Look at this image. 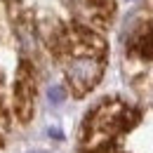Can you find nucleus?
I'll list each match as a JSON object with an SVG mask.
<instances>
[{
    "instance_id": "3",
    "label": "nucleus",
    "mask_w": 153,
    "mask_h": 153,
    "mask_svg": "<svg viewBox=\"0 0 153 153\" xmlns=\"http://www.w3.org/2000/svg\"><path fill=\"white\" fill-rule=\"evenodd\" d=\"M33 99H36V80L31 73V66L24 61L17 73V85H14V111L21 123H28L33 115Z\"/></svg>"
},
{
    "instance_id": "4",
    "label": "nucleus",
    "mask_w": 153,
    "mask_h": 153,
    "mask_svg": "<svg viewBox=\"0 0 153 153\" xmlns=\"http://www.w3.org/2000/svg\"><path fill=\"white\" fill-rule=\"evenodd\" d=\"M78 12L92 24H108L111 14H113V0H78Z\"/></svg>"
},
{
    "instance_id": "5",
    "label": "nucleus",
    "mask_w": 153,
    "mask_h": 153,
    "mask_svg": "<svg viewBox=\"0 0 153 153\" xmlns=\"http://www.w3.org/2000/svg\"><path fill=\"white\" fill-rule=\"evenodd\" d=\"M130 52L137 54V57H141V59H153V26L141 28L134 36L132 45H130Z\"/></svg>"
},
{
    "instance_id": "2",
    "label": "nucleus",
    "mask_w": 153,
    "mask_h": 153,
    "mask_svg": "<svg viewBox=\"0 0 153 153\" xmlns=\"http://www.w3.org/2000/svg\"><path fill=\"white\" fill-rule=\"evenodd\" d=\"M61 61H64L66 78L78 97L90 92L104 73V59L97 57H78V59H61Z\"/></svg>"
},
{
    "instance_id": "8",
    "label": "nucleus",
    "mask_w": 153,
    "mask_h": 153,
    "mask_svg": "<svg viewBox=\"0 0 153 153\" xmlns=\"http://www.w3.org/2000/svg\"><path fill=\"white\" fill-rule=\"evenodd\" d=\"M38 153H42V151H38Z\"/></svg>"
},
{
    "instance_id": "6",
    "label": "nucleus",
    "mask_w": 153,
    "mask_h": 153,
    "mask_svg": "<svg viewBox=\"0 0 153 153\" xmlns=\"http://www.w3.org/2000/svg\"><path fill=\"white\" fill-rule=\"evenodd\" d=\"M47 97H50V101H52V104H61V101H64V97H66V92H64V87L54 85V87H50V90H47Z\"/></svg>"
},
{
    "instance_id": "1",
    "label": "nucleus",
    "mask_w": 153,
    "mask_h": 153,
    "mask_svg": "<svg viewBox=\"0 0 153 153\" xmlns=\"http://www.w3.org/2000/svg\"><path fill=\"white\" fill-rule=\"evenodd\" d=\"M137 118H139L137 111H132L130 106H125L123 101L111 99V101L99 104L94 111L87 115V120H85L82 139H80L82 151L94 153L99 149H104V146H108L120 132L132 127Z\"/></svg>"
},
{
    "instance_id": "7",
    "label": "nucleus",
    "mask_w": 153,
    "mask_h": 153,
    "mask_svg": "<svg viewBox=\"0 0 153 153\" xmlns=\"http://www.w3.org/2000/svg\"><path fill=\"white\" fill-rule=\"evenodd\" d=\"M5 132H7V115H5L2 111H0V141H2Z\"/></svg>"
}]
</instances>
